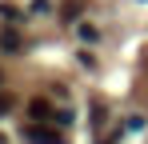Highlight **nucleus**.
<instances>
[{
    "instance_id": "f257e3e1",
    "label": "nucleus",
    "mask_w": 148,
    "mask_h": 144,
    "mask_svg": "<svg viewBox=\"0 0 148 144\" xmlns=\"http://www.w3.org/2000/svg\"><path fill=\"white\" fill-rule=\"evenodd\" d=\"M24 136H28L32 144H64V136H60L56 128H44V124H32Z\"/></svg>"
},
{
    "instance_id": "f03ea898",
    "label": "nucleus",
    "mask_w": 148,
    "mask_h": 144,
    "mask_svg": "<svg viewBox=\"0 0 148 144\" xmlns=\"http://www.w3.org/2000/svg\"><path fill=\"white\" fill-rule=\"evenodd\" d=\"M28 116H32V120H48V116H52L48 100H32V104H28Z\"/></svg>"
},
{
    "instance_id": "7ed1b4c3",
    "label": "nucleus",
    "mask_w": 148,
    "mask_h": 144,
    "mask_svg": "<svg viewBox=\"0 0 148 144\" xmlns=\"http://www.w3.org/2000/svg\"><path fill=\"white\" fill-rule=\"evenodd\" d=\"M76 32H80V40H84V44H96V40H100V32L92 28V24H80Z\"/></svg>"
},
{
    "instance_id": "20e7f679",
    "label": "nucleus",
    "mask_w": 148,
    "mask_h": 144,
    "mask_svg": "<svg viewBox=\"0 0 148 144\" xmlns=\"http://www.w3.org/2000/svg\"><path fill=\"white\" fill-rule=\"evenodd\" d=\"M8 108H12V100H8V96H0V116H4Z\"/></svg>"
}]
</instances>
